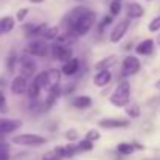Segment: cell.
<instances>
[{
  "label": "cell",
  "mask_w": 160,
  "mask_h": 160,
  "mask_svg": "<svg viewBox=\"0 0 160 160\" xmlns=\"http://www.w3.org/2000/svg\"><path fill=\"white\" fill-rule=\"evenodd\" d=\"M97 23V12L84 5H76L62 17V28L75 33L78 38L87 34Z\"/></svg>",
  "instance_id": "cell-1"
},
{
  "label": "cell",
  "mask_w": 160,
  "mask_h": 160,
  "mask_svg": "<svg viewBox=\"0 0 160 160\" xmlns=\"http://www.w3.org/2000/svg\"><path fill=\"white\" fill-rule=\"evenodd\" d=\"M131 101V82L128 79H121L113 89L109 103L115 107H126Z\"/></svg>",
  "instance_id": "cell-2"
},
{
  "label": "cell",
  "mask_w": 160,
  "mask_h": 160,
  "mask_svg": "<svg viewBox=\"0 0 160 160\" xmlns=\"http://www.w3.org/2000/svg\"><path fill=\"white\" fill-rule=\"evenodd\" d=\"M47 142H48V138L44 135H39V134H19L11 138L12 145L23 146V148H38V146L45 145Z\"/></svg>",
  "instance_id": "cell-3"
},
{
  "label": "cell",
  "mask_w": 160,
  "mask_h": 160,
  "mask_svg": "<svg viewBox=\"0 0 160 160\" xmlns=\"http://www.w3.org/2000/svg\"><path fill=\"white\" fill-rule=\"evenodd\" d=\"M25 53H28L30 56H36V58H45L50 54V45L47 41L41 39H33L27 44L25 47Z\"/></svg>",
  "instance_id": "cell-4"
},
{
  "label": "cell",
  "mask_w": 160,
  "mask_h": 160,
  "mask_svg": "<svg viewBox=\"0 0 160 160\" xmlns=\"http://www.w3.org/2000/svg\"><path fill=\"white\" fill-rule=\"evenodd\" d=\"M142 68V62L137 56L134 54H128L123 58V62H121V76H124V79L128 76H132V75H137Z\"/></svg>",
  "instance_id": "cell-5"
},
{
  "label": "cell",
  "mask_w": 160,
  "mask_h": 160,
  "mask_svg": "<svg viewBox=\"0 0 160 160\" xmlns=\"http://www.w3.org/2000/svg\"><path fill=\"white\" fill-rule=\"evenodd\" d=\"M19 70L20 75L25 76L27 79L36 75V61L33 59V56H30L28 53H23L19 58Z\"/></svg>",
  "instance_id": "cell-6"
},
{
  "label": "cell",
  "mask_w": 160,
  "mask_h": 160,
  "mask_svg": "<svg viewBox=\"0 0 160 160\" xmlns=\"http://www.w3.org/2000/svg\"><path fill=\"white\" fill-rule=\"evenodd\" d=\"M50 54H52L53 59L64 64V62H67L73 58V50H72V47H65V45H61V44L54 42L50 47Z\"/></svg>",
  "instance_id": "cell-7"
},
{
  "label": "cell",
  "mask_w": 160,
  "mask_h": 160,
  "mask_svg": "<svg viewBox=\"0 0 160 160\" xmlns=\"http://www.w3.org/2000/svg\"><path fill=\"white\" fill-rule=\"evenodd\" d=\"M129 25H131V20H129L128 17L123 19V20H120L118 23H115L113 28H112V31H110L109 41L113 42V44L120 42V41L126 36V33H128V30H129Z\"/></svg>",
  "instance_id": "cell-8"
},
{
  "label": "cell",
  "mask_w": 160,
  "mask_h": 160,
  "mask_svg": "<svg viewBox=\"0 0 160 160\" xmlns=\"http://www.w3.org/2000/svg\"><path fill=\"white\" fill-rule=\"evenodd\" d=\"M22 128V120L17 118H0V135H9Z\"/></svg>",
  "instance_id": "cell-9"
},
{
  "label": "cell",
  "mask_w": 160,
  "mask_h": 160,
  "mask_svg": "<svg viewBox=\"0 0 160 160\" xmlns=\"http://www.w3.org/2000/svg\"><path fill=\"white\" fill-rule=\"evenodd\" d=\"M98 126L103 129H124L131 126V121L128 118H103L98 121Z\"/></svg>",
  "instance_id": "cell-10"
},
{
  "label": "cell",
  "mask_w": 160,
  "mask_h": 160,
  "mask_svg": "<svg viewBox=\"0 0 160 160\" xmlns=\"http://www.w3.org/2000/svg\"><path fill=\"white\" fill-rule=\"evenodd\" d=\"M9 89L14 95H23V93H27V89H28V79L22 75H17L12 78Z\"/></svg>",
  "instance_id": "cell-11"
},
{
  "label": "cell",
  "mask_w": 160,
  "mask_h": 160,
  "mask_svg": "<svg viewBox=\"0 0 160 160\" xmlns=\"http://www.w3.org/2000/svg\"><path fill=\"white\" fill-rule=\"evenodd\" d=\"M45 30H47V23H39V25L30 23V25H23V33H25V36H27L30 41L39 39V36L42 38V34H44Z\"/></svg>",
  "instance_id": "cell-12"
},
{
  "label": "cell",
  "mask_w": 160,
  "mask_h": 160,
  "mask_svg": "<svg viewBox=\"0 0 160 160\" xmlns=\"http://www.w3.org/2000/svg\"><path fill=\"white\" fill-rule=\"evenodd\" d=\"M126 16H128L129 20L131 19H140V17L145 16V8L137 2H129V3H126Z\"/></svg>",
  "instance_id": "cell-13"
},
{
  "label": "cell",
  "mask_w": 160,
  "mask_h": 160,
  "mask_svg": "<svg viewBox=\"0 0 160 160\" xmlns=\"http://www.w3.org/2000/svg\"><path fill=\"white\" fill-rule=\"evenodd\" d=\"M79 68H81V61L78 58H72L70 61H67V62L62 64L61 72L65 76H73V75H76L79 72Z\"/></svg>",
  "instance_id": "cell-14"
},
{
  "label": "cell",
  "mask_w": 160,
  "mask_h": 160,
  "mask_svg": "<svg viewBox=\"0 0 160 160\" xmlns=\"http://www.w3.org/2000/svg\"><path fill=\"white\" fill-rule=\"evenodd\" d=\"M154 47H156V41L154 39H145V41L137 44L135 53L140 54V56H148V54H151L154 52Z\"/></svg>",
  "instance_id": "cell-15"
},
{
  "label": "cell",
  "mask_w": 160,
  "mask_h": 160,
  "mask_svg": "<svg viewBox=\"0 0 160 160\" xmlns=\"http://www.w3.org/2000/svg\"><path fill=\"white\" fill-rule=\"evenodd\" d=\"M16 22L17 20L12 16H3V17H0V38L5 36V34H8L9 31H12L14 27H16Z\"/></svg>",
  "instance_id": "cell-16"
},
{
  "label": "cell",
  "mask_w": 160,
  "mask_h": 160,
  "mask_svg": "<svg viewBox=\"0 0 160 160\" xmlns=\"http://www.w3.org/2000/svg\"><path fill=\"white\" fill-rule=\"evenodd\" d=\"M112 79V73L110 70H101V72H97L95 76H93V84L97 87H104L110 82Z\"/></svg>",
  "instance_id": "cell-17"
},
{
  "label": "cell",
  "mask_w": 160,
  "mask_h": 160,
  "mask_svg": "<svg viewBox=\"0 0 160 160\" xmlns=\"http://www.w3.org/2000/svg\"><path fill=\"white\" fill-rule=\"evenodd\" d=\"M117 61H118V58H117L115 54L106 56V58L100 59V61L95 64V68H97V72H101V70H110V68L117 64Z\"/></svg>",
  "instance_id": "cell-18"
},
{
  "label": "cell",
  "mask_w": 160,
  "mask_h": 160,
  "mask_svg": "<svg viewBox=\"0 0 160 160\" xmlns=\"http://www.w3.org/2000/svg\"><path fill=\"white\" fill-rule=\"evenodd\" d=\"M65 157V146H56L52 151H47L41 160H64Z\"/></svg>",
  "instance_id": "cell-19"
},
{
  "label": "cell",
  "mask_w": 160,
  "mask_h": 160,
  "mask_svg": "<svg viewBox=\"0 0 160 160\" xmlns=\"http://www.w3.org/2000/svg\"><path fill=\"white\" fill-rule=\"evenodd\" d=\"M76 41H78V36H76L75 33H72V31H64L62 34L58 36V39H56L54 42H58V44H61V45H65V47H72Z\"/></svg>",
  "instance_id": "cell-20"
},
{
  "label": "cell",
  "mask_w": 160,
  "mask_h": 160,
  "mask_svg": "<svg viewBox=\"0 0 160 160\" xmlns=\"http://www.w3.org/2000/svg\"><path fill=\"white\" fill-rule=\"evenodd\" d=\"M72 106L76 107V109H81V110L89 109V107L92 106V98L87 97V95H79V97H76V98L72 100Z\"/></svg>",
  "instance_id": "cell-21"
},
{
  "label": "cell",
  "mask_w": 160,
  "mask_h": 160,
  "mask_svg": "<svg viewBox=\"0 0 160 160\" xmlns=\"http://www.w3.org/2000/svg\"><path fill=\"white\" fill-rule=\"evenodd\" d=\"M61 75H62V72L58 70V68L48 70V89H53V87H59L61 86Z\"/></svg>",
  "instance_id": "cell-22"
},
{
  "label": "cell",
  "mask_w": 160,
  "mask_h": 160,
  "mask_svg": "<svg viewBox=\"0 0 160 160\" xmlns=\"http://www.w3.org/2000/svg\"><path fill=\"white\" fill-rule=\"evenodd\" d=\"M33 82L39 89H48V72H39V73H36Z\"/></svg>",
  "instance_id": "cell-23"
},
{
  "label": "cell",
  "mask_w": 160,
  "mask_h": 160,
  "mask_svg": "<svg viewBox=\"0 0 160 160\" xmlns=\"http://www.w3.org/2000/svg\"><path fill=\"white\" fill-rule=\"evenodd\" d=\"M137 149H135V146H134V143H126V142H123V143H118L117 145V152L120 154V156H131V154H134Z\"/></svg>",
  "instance_id": "cell-24"
},
{
  "label": "cell",
  "mask_w": 160,
  "mask_h": 160,
  "mask_svg": "<svg viewBox=\"0 0 160 160\" xmlns=\"http://www.w3.org/2000/svg\"><path fill=\"white\" fill-rule=\"evenodd\" d=\"M59 34H61V33H59V27H47V30H45L44 34H42V39L47 41V42L56 41Z\"/></svg>",
  "instance_id": "cell-25"
},
{
  "label": "cell",
  "mask_w": 160,
  "mask_h": 160,
  "mask_svg": "<svg viewBox=\"0 0 160 160\" xmlns=\"http://www.w3.org/2000/svg\"><path fill=\"white\" fill-rule=\"evenodd\" d=\"M30 110L34 112V113H42L45 110H48V107L45 104V101H41V100H31L30 103Z\"/></svg>",
  "instance_id": "cell-26"
},
{
  "label": "cell",
  "mask_w": 160,
  "mask_h": 160,
  "mask_svg": "<svg viewBox=\"0 0 160 160\" xmlns=\"http://www.w3.org/2000/svg\"><path fill=\"white\" fill-rule=\"evenodd\" d=\"M19 62V59H17V54L14 53V52H11V53L8 54V58H6V70H8V73H14V70H16V64Z\"/></svg>",
  "instance_id": "cell-27"
},
{
  "label": "cell",
  "mask_w": 160,
  "mask_h": 160,
  "mask_svg": "<svg viewBox=\"0 0 160 160\" xmlns=\"http://www.w3.org/2000/svg\"><path fill=\"white\" fill-rule=\"evenodd\" d=\"M41 90L42 89H39L33 81L28 84V89H27V97L30 98V100H38L39 98V95H41Z\"/></svg>",
  "instance_id": "cell-28"
},
{
  "label": "cell",
  "mask_w": 160,
  "mask_h": 160,
  "mask_svg": "<svg viewBox=\"0 0 160 160\" xmlns=\"http://www.w3.org/2000/svg\"><path fill=\"white\" fill-rule=\"evenodd\" d=\"M123 9V5H121V0H112L110 5H109V14L110 16H118Z\"/></svg>",
  "instance_id": "cell-29"
},
{
  "label": "cell",
  "mask_w": 160,
  "mask_h": 160,
  "mask_svg": "<svg viewBox=\"0 0 160 160\" xmlns=\"http://www.w3.org/2000/svg\"><path fill=\"white\" fill-rule=\"evenodd\" d=\"M76 146H78V152H87V151H92L93 149V143L89 142V140H86V138L79 140L76 143Z\"/></svg>",
  "instance_id": "cell-30"
},
{
  "label": "cell",
  "mask_w": 160,
  "mask_h": 160,
  "mask_svg": "<svg viewBox=\"0 0 160 160\" xmlns=\"http://www.w3.org/2000/svg\"><path fill=\"white\" fill-rule=\"evenodd\" d=\"M126 113L129 118H138L140 117V106L138 104H128L126 106Z\"/></svg>",
  "instance_id": "cell-31"
},
{
  "label": "cell",
  "mask_w": 160,
  "mask_h": 160,
  "mask_svg": "<svg viewBox=\"0 0 160 160\" xmlns=\"http://www.w3.org/2000/svg\"><path fill=\"white\" fill-rule=\"evenodd\" d=\"M0 160H11V154H9V143L3 142L0 145Z\"/></svg>",
  "instance_id": "cell-32"
},
{
  "label": "cell",
  "mask_w": 160,
  "mask_h": 160,
  "mask_svg": "<svg viewBox=\"0 0 160 160\" xmlns=\"http://www.w3.org/2000/svg\"><path fill=\"white\" fill-rule=\"evenodd\" d=\"M113 22V16H110V14H107V16H104L101 20H100V23H98V30L103 33L104 30H106V27H109L110 23Z\"/></svg>",
  "instance_id": "cell-33"
},
{
  "label": "cell",
  "mask_w": 160,
  "mask_h": 160,
  "mask_svg": "<svg viewBox=\"0 0 160 160\" xmlns=\"http://www.w3.org/2000/svg\"><path fill=\"white\" fill-rule=\"evenodd\" d=\"M86 140H89V142H97V140H100L101 138V134L97 131V129H89L87 132H86V137H84Z\"/></svg>",
  "instance_id": "cell-34"
},
{
  "label": "cell",
  "mask_w": 160,
  "mask_h": 160,
  "mask_svg": "<svg viewBox=\"0 0 160 160\" xmlns=\"http://www.w3.org/2000/svg\"><path fill=\"white\" fill-rule=\"evenodd\" d=\"M159 30H160V16H157V17H154V19L149 22L148 31H149V33H156V31H159Z\"/></svg>",
  "instance_id": "cell-35"
},
{
  "label": "cell",
  "mask_w": 160,
  "mask_h": 160,
  "mask_svg": "<svg viewBox=\"0 0 160 160\" xmlns=\"http://www.w3.org/2000/svg\"><path fill=\"white\" fill-rule=\"evenodd\" d=\"M65 138L70 142V143H73V142H76L78 140V131L76 129H68V131H65Z\"/></svg>",
  "instance_id": "cell-36"
},
{
  "label": "cell",
  "mask_w": 160,
  "mask_h": 160,
  "mask_svg": "<svg viewBox=\"0 0 160 160\" xmlns=\"http://www.w3.org/2000/svg\"><path fill=\"white\" fill-rule=\"evenodd\" d=\"M28 12H30L28 8H20V9L17 11V14H16V20H17V22H23V20L27 19Z\"/></svg>",
  "instance_id": "cell-37"
},
{
  "label": "cell",
  "mask_w": 160,
  "mask_h": 160,
  "mask_svg": "<svg viewBox=\"0 0 160 160\" xmlns=\"http://www.w3.org/2000/svg\"><path fill=\"white\" fill-rule=\"evenodd\" d=\"M8 112V103H6V97L5 93L0 90V113H6Z\"/></svg>",
  "instance_id": "cell-38"
},
{
  "label": "cell",
  "mask_w": 160,
  "mask_h": 160,
  "mask_svg": "<svg viewBox=\"0 0 160 160\" xmlns=\"http://www.w3.org/2000/svg\"><path fill=\"white\" fill-rule=\"evenodd\" d=\"M31 3H34V5H39V3H42L44 0H30Z\"/></svg>",
  "instance_id": "cell-39"
},
{
  "label": "cell",
  "mask_w": 160,
  "mask_h": 160,
  "mask_svg": "<svg viewBox=\"0 0 160 160\" xmlns=\"http://www.w3.org/2000/svg\"><path fill=\"white\" fill-rule=\"evenodd\" d=\"M154 87H156L157 90H160V79H159V81H156V84H154Z\"/></svg>",
  "instance_id": "cell-40"
},
{
  "label": "cell",
  "mask_w": 160,
  "mask_h": 160,
  "mask_svg": "<svg viewBox=\"0 0 160 160\" xmlns=\"http://www.w3.org/2000/svg\"><path fill=\"white\" fill-rule=\"evenodd\" d=\"M5 84H6V81L3 78H0V86H5Z\"/></svg>",
  "instance_id": "cell-41"
},
{
  "label": "cell",
  "mask_w": 160,
  "mask_h": 160,
  "mask_svg": "<svg viewBox=\"0 0 160 160\" xmlns=\"http://www.w3.org/2000/svg\"><path fill=\"white\" fill-rule=\"evenodd\" d=\"M156 42H157V45H160V33L157 34V39H156Z\"/></svg>",
  "instance_id": "cell-42"
},
{
  "label": "cell",
  "mask_w": 160,
  "mask_h": 160,
  "mask_svg": "<svg viewBox=\"0 0 160 160\" xmlns=\"http://www.w3.org/2000/svg\"><path fill=\"white\" fill-rule=\"evenodd\" d=\"M148 160H160V157H154V159H148Z\"/></svg>",
  "instance_id": "cell-43"
},
{
  "label": "cell",
  "mask_w": 160,
  "mask_h": 160,
  "mask_svg": "<svg viewBox=\"0 0 160 160\" xmlns=\"http://www.w3.org/2000/svg\"><path fill=\"white\" fill-rule=\"evenodd\" d=\"M146 2H152V0H146Z\"/></svg>",
  "instance_id": "cell-44"
}]
</instances>
